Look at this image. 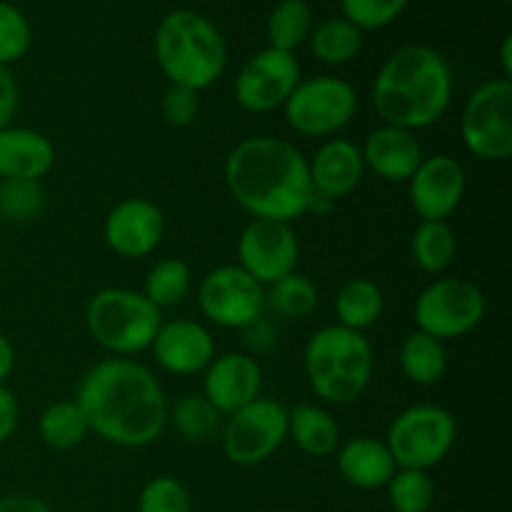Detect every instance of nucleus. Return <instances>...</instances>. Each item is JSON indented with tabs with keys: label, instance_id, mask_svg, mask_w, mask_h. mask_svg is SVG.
<instances>
[{
	"label": "nucleus",
	"instance_id": "1",
	"mask_svg": "<svg viewBox=\"0 0 512 512\" xmlns=\"http://www.w3.org/2000/svg\"><path fill=\"white\" fill-rule=\"evenodd\" d=\"M75 400L90 433L115 448H148L168 428L170 403L160 380L133 358H105L83 375Z\"/></svg>",
	"mask_w": 512,
	"mask_h": 512
},
{
	"label": "nucleus",
	"instance_id": "2",
	"mask_svg": "<svg viewBox=\"0 0 512 512\" xmlns=\"http://www.w3.org/2000/svg\"><path fill=\"white\" fill-rule=\"evenodd\" d=\"M223 180L235 203L255 220L293 225L313 210L308 158L285 138L253 135L240 140L225 158Z\"/></svg>",
	"mask_w": 512,
	"mask_h": 512
},
{
	"label": "nucleus",
	"instance_id": "3",
	"mask_svg": "<svg viewBox=\"0 0 512 512\" xmlns=\"http://www.w3.org/2000/svg\"><path fill=\"white\" fill-rule=\"evenodd\" d=\"M453 68L430 45H403L385 58L373 80L378 118L395 128H430L453 103Z\"/></svg>",
	"mask_w": 512,
	"mask_h": 512
},
{
	"label": "nucleus",
	"instance_id": "4",
	"mask_svg": "<svg viewBox=\"0 0 512 512\" xmlns=\"http://www.w3.org/2000/svg\"><path fill=\"white\" fill-rule=\"evenodd\" d=\"M153 53L170 85L195 93L213 88L228 65V45L218 25L188 8L170 10L160 18L153 35Z\"/></svg>",
	"mask_w": 512,
	"mask_h": 512
},
{
	"label": "nucleus",
	"instance_id": "5",
	"mask_svg": "<svg viewBox=\"0 0 512 512\" xmlns=\"http://www.w3.org/2000/svg\"><path fill=\"white\" fill-rule=\"evenodd\" d=\"M303 370L310 390L328 405H350L363 398L375 370L373 345L365 333L323 325L303 350Z\"/></svg>",
	"mask_w": 512,
	"mask_h": 512
},
{
	"label": "nucleus",
	"instance_id": "6",
	"mask_svg": "<svg viewBox=\"0 0 512 512\" xmlns=\"http://www.w3.org/2000/svg\"><path fill=\"white\" fill-rule=\"evenodd\" d=\"M163 325V310L140 290L103 288L85 305L88 335L110 358H133L153 345Z\"/></svg>",
	"mask_w": 512,
	"mask_h": 512
},
{
	"label": "nucleus",
	"instance_id": "7",
	"mask_svg": "<svg viewBox=\"0 0 512 512\" xmlns=\"http://www.w3.org/2000/svg\"><path fill=\"white\" fill-rule=\"evenodd\" d=\"M458 440V420L448 408L418 403L400 410L388 425L385 445L398 468L433 470L443 463Z\"/></svg>",
	"mask_w": 512,
	"mask_h": 512
},
{
	"label": "nucleus",
	"instance_id": "8",
	"mask_svg": "<svg viewBox=\"0 0 512 512\" xmlns=\"http://www.w3.org/2000/svg\"><path fill=\"white\" fill-rule=\"evenodd\" d=\"M358 113V90L338 75L300 80L283 105V118L293 133L305 138H335Z\"/></svg>",
	"mask_w": 512,
	"mask_h": 512
},
{
	"label": "nucleus",
	"instance_id": "9",
	"mask_svg": "<svg viewBox=\"0 0 512 512\" xmlns=\"http://www.w3.org/2000/svg\"><path fill=\"white\" fill-rule=\"evenodd\" d=\"M460 140L473 158L505 163L512 155V80L490 78L468 95L460 113Z\"/></svg>",
	"mask_w": 512,
	"mask_h": 512
},
{
	"label": "nucleus",
	"instance_id": "10",
	"mask_svg": "<svg viewBox=\"0 0 512 512\" xmlns=\"http://www.w3.org/2000/svg\"><path fill=\"white\" fill-rule=\"evenodd\" d=\"M488 313L485 293L465 278H435L415 298L413 318L420 333L448 340L473 333Z\"/></svg>",
	"mask_w": 512,
	"mask_h": 512
},
{
	"label": "nucleus",
	"instance_id": "11",
	"mask_svg": "<svg viewBox=\"0 0 512 512\" xmlns=\"http://www.w3.org/2000/svg\"><path fill=\"white\" fill-rule=\"evenodd\" d=\"M288 440V408L273 398H255L225 415L220 430L223 455L238 468H253L273 458Z\"/></svg>",
	"mask_w": 512,
	"mask_h": 512
},
{
	"label": "nucleus",
	"instance_id": "12",
	"mask_svg": "<svg viewBox=\"0 0 512 512\" xmlns=\"http://www.w3.org/2000/svg\"><path fill=\"white\" fill-rule=\"evenodd\" d=\"M198 308L208 323L245 330L265 313V288L240 265H218L198 285Z\"/></svg>",
	"mask_w": 512,
	"mask_h": 512
},
{
	"label": "nucleus",
	"instance_id": "13",
	"mask_svg": "<svg viewBox=\"0 0 512 512\" xmlns=\"http://www.w3.org/2000/svg\"><path fill=\"white\" fill-rule=\"evenodd\" d=\"M300 63L295 53L263 48L245 60L233 83L235 103L248 113H273L283 108L285 100L300 83Z\"/></svg>",
	"mask_w": 512,
	"mask_h": 512
},
{
	"label": "nucleus",
	"instance_id": "14",
	"mask_svg": "<svg viewBox=\"0 0 512 512\" xmlns=\"http://www.w3.org/2000/svg\"><path fill=\"white\" fill-rule=\"evenodd\" d=\"M300 240L293 225L250 220L238 238V265L263 288L298 270Z\"/></svg>",
	"mask_w": 512,
	"mask_h": 512
},
{
	"label": "nucleus",
	"instance_id": "15",
	"mask_svg": "<svg viewBox=\"0 0 512 512\" xmlns=\"http://www.w3.org/2000/svg\"><path fill=\"white\" fill-rule=\"evenodd\" d=\"M165 235V215L153 200L123 198L103 220V240L118 258L140 260L160 248Z\"/></svg>",
	"mask_w": 512,
	"mask_h": 512
},
{
	"label": "nucleus",
	"instance_id": "16",
	"mask_svg": "<svg viewBox=\"0 0 512 512\" xmlns=\"http://www.w3.org/2000/svg\"><path fill=\"white\" fill-rule=\"evenodd\" d=\"M468 193V173L450 155H425L408 180L410 205L420 220H448Z\"/></svg>",
	"mask_w": 512,
	"mask_h": 512
},
{
	"label": "nucleus",
	"instance_id": "17",
	"mask_svg": "<svg viewBox=\"0 0 512 512\" xmlns=\"http://www.w3.org/2000/svg\"><path fill=\"white\" fill-rule=\"evenodd\" d=\"M263 393V368L250 353L215 355L213 363L203 370V398L218 413L230 415L243 405L253 403Z\"/></svg>",
	"mask_w": 512,
	"mask_h": 512
},
{
	"label": "nucleus",
	"instance_id": "18",
	"mask_svg": "<svg viewBox=\"0 0 512 512\" xmlns=\"http://www.w3.org/2000/svg\"><path fill=\"white\" fill-rule=\"evenodd\" d=\"M155 363L170 375L190 378V375H203V370L215 358V340L208 325L190 318H175L160 325L153 345Z\"/></svg>",
	"mask_w": 512,
	"mask_h": 512
},
{
	"label": "nucleus",
	"instance_id": "19",
	"mask_svg": "<svg viewBox=\"0 0 512 512\" xmlns=\"http://www.w3.org/2000/svg\"><path fill=\"white\" fill-rule=\"evenodd\" d=\"M308 170L315 195L328 203L353 195L368 173L360 145L345 138L325 140L313 158H308Z\"/></svg>",
	"mask_w": 512,
	"mask_h": 512
},
{
	"label": "nucleus",
	"instance_id": "20",
	"mask_svg": "<svg viewBox=\"0 0 512 512\" xmlns=\"http://www.w3.org/2000/svg\"><path fill=\"white\" fill-rule=\"evenodd\" d=\"M365 170L378 175L385 183H408L425 153L418 135L413 130L395 128V125H378L370 130L365 143L360 145Z\"/></svg>",
	"mask_w": 512,
	"mask_h": 512
},
{
	"label": "nucleus",
	"instance_id": "21",
	"mask_svg": "<svg viewBox=\"0 0 512 512\" xmlns=\"http://www.w3.org/2000/svg\"><path fill=\"white\" fill-rule=\"evenodd\" d=\"M55 145L40 130L8 125L0 130V178L43 180L53 170Z\"/></svg>",
	"mask_w": 512,
	"mask_h": 512
},
{
	"label": "nucleus",
	"instance_id": "22",
	"mask_svg": "<svg viewBox=\"0 0 512 512\" xmlns=\"http://www.w3.org/2000/svg\"><path fill=\"white\" fill-rule=\"evenodd\" d=\"M335 453H338L340 478L358 490L385 488L398 470L385 440L368 438V435L350 438Z\"/></svg>",
	"mask_w": 512,
	"mask_h": 512
},
{
	"label": "nucleus",
	"instance_id": "23",
	"mask_svg": "<svg viewBox=\"0 0 512 512\" xmlns=\"http://www.w3.org/2000/svg\"><path fill=\"white\" fill-rule=\"evenodd\" d=\"M288 440L308 458H328L340 448V425L323 405L298 403L288 408Z\"/></svg>",
	"mask_w": 512,
	"mask_h": 512
},
{
	"label": "nucleus",
	"instance_id": "24",
	"mask_svg": "<svg viewBox=\"0 0 512 512\" xmlns=\"http://www.w3.org/2000/svg\"><path fill=\"white\" fill-rule=\"evenodd\" d=\"M398 360L405 378L413 385H420V388L438 385L445 378L450 365L448 348H445L443 340L430 338L428 333H420V330H415L403 340Z\"/></svg>",
	"mask_w": 512,
	"mask_h": 512
},
{
	"label": "nucleus",
	"instance_id": "25",
	"mask_svg": "<svg viewBox=\"0 0 512 512\" xmlns=\"http://www.w3.org/2000/svg\"><path fill=\"white\" fill-rule=\"evenodd\" d=\"M385 298L383 290L368 278H350L348 283L340 285L335 293V315L338 325L365 333L383 318Z\"/></svg>",
	"mask_w": 512,
	"mask_h": 512
},
{
	"label": "nucleus",
	"instance_id": "26",
	"mask_svg": "<svg viewBox=\"0 0 512 512\" xmlns=\"http://www.w3.org/2000/svg\"><path fill=\"white\" fill-rule=\"evenodd\" d=\"M413 263L428 275H443L458 255V238L448 220H420L410 238Z\"/></svg>",
	"mask_w": 512,
	"mask_h": 512
},
{
	"label": "nucleus",
	"instance_id": "27",
	"mask_svg": "<svg viewBox=\"0 0 512 512\" xmlns=\"http://www.w3.org/2000/svg\"><path fill=\"white\" fill-rule=\"evenodd\" d=\"M38 435L43 445H48L50 450H60V453L83 445L90 435V425L78 400L50 403L38 418Z\"/></svg>",
	"mask_w": 512,
	"mask_h": 512
},
{
	"label": "nucleus",
	"instance_id": "28",
	"mask_svg": "<svg viewBox=\"0 0 512 512\" xmlns=\"http://www.w3.org/2000/svg\"><path fill=\"white\" fill-rule=\"evenodd\" d=\"M310 53L323 65H345L363 50V30L345 18H330L310 30Z\"/></svg>",
	"mask_w": 512,
	"mask_h": 512
},
{
	"label": "nucleus",
	"instance_id": "29",
	"mask_svg": "<svg viewBox=\"0 0 512 512\" xmlns=\"http://www.w3.org/2000/svg\"><path fill=\"white\" fill-rule=\"evenodd\" d=\"M313 30V8L308 0H280L268 15V45L285 53H295L303 43H308Z\"/></svg>",
	"mask_w": 512,
	"mask_h": 512
},
{
	"label": "nucleus",
	"instance_id": "30",
	"mask_svg": "<svg viewBox=\"0 0 512 512\" xmlns=\"http://www.w3.org/2000/svg\"><path fill=\"white\" fill-rule=\"evenodd\" d=\"M318 305V285L298 270L265 288V308H273V313H278L280 318L305 320L318 310Z\"/></svg>",
	"mask_w": 512,
	"mask_h": 512
},
{
	"label": "nucleus",
	"instance_id": "31",
	"mask_svg": "<svg viewBox=\"0 0 512 512\" xmlns=\"http://www.w3.org/2000/svg\"><path fill=\"white\" fill-rule=\"evenodd\" d=\"M193 288V270L185 260L165 258L158 260L145 275V285L140 293L150 300L158 310L175 308L183 303Z\"/></svg>",
	"mask_w": 512,
	"mask_h": 512
},
{
	"label": "nucleus",
	"instance_id": "32",
	"mask_svg": "<svg viewBox=\"0 0 512 512\" xmlns=\"http://www.w3.org/2000/svg\"><path fill=\"white\" fill-rule=\"evenodd\" d=\"M168 420H173L175 430L183 435L188 443H210L213 438H220L225 415L218 413L208 400L200 393L183 395L178 403L170 408Z\"/></svg>",
	"mask_w": 512,
	"mask_h": 512
},
{
	"label": "nucleus",
	"instance_id": "33",
	"mask_svg": "<svg viewBox=\"0 0 512 512\" xmlns=\"http://www.w3.org/2000/svg\"><path fill=\"white\" fill-rule=\"evenodd\" d=\"M395 512H430L435 503V483L428 470L398 468L385 485Z\"/></svg>",
	"mask_w": 512,
	"mask_h": 512
},
{
	"label": "nucleus",
	"instance_id": "34",
	"mask_svg": "<svg viewBox=\"0 0 512 512\" xmlns=\"http://www.w3.org/2000/svg\"><path fill=\"white\" fill-rule=\"evenodd\" d=\"M45 205L40 180H3L0 185V215L10 220H35Z\"/></svg>",
	"mask_w": 512,
	"mask_h": 512
},
{
	"label": "nucleus",
	"instance_id": "35",
	"mask_svg": "<svg viewBox=\"0 0 512 512\" xmlns=\"http://www.w3.org/2000/svg\"><path fill=\"white\" fill-rule=\"evenodd\" d=\"M33 43V28L30 20L13 3L0 0V65L10 68L18 63Z\"/></svg>",
	"mask_w": 512,
	"mask_h": 512
},
{
	"label": "nucleus",
	"instance_id": "36",
	"mask_svg": "<svg viewBox=\"0 0 512 512\" xmlns=\"http://www.w3.org/2000/svg\"><path fill=\"white\" fill-rule=\"evenodd\" d=\"M138 512H193V498L178 478L158 475L140 490Z\"/></svg>",
	"mask_w": 512,
	"mask_h": 512
},
{
	"label": "nucleus",
	"instance_id": "37",
	"mask_svg": "<svg viewBox=\"0 0 512 512\" xmlns=\"http://www.w3.org/2000/svg\"><path fill=\"white\" fill-rule=\"evenodd\" d=\"M410 0H340V10L358 30H383L400 18Z\"/></svg>",
	"mask_w": 512,
	"mask_h": 512
},
{
	"label": "nucleus",
	"instance_id": "38",
	"mask_svg": "<svg viewBox=\"0 0 512 512\" xmlns=\"http://www.w3.org/2000/svg\"><path fill=\"white\" fill-rule=\"evenodd\" d=\"M160 113L163 120L173 128H188L200 115V93L180 85H168L160 100Z\"/></svg>",
	"mask_w": 512,
	"mask_h": 512
},
{
	"label": "nucleus",
	"instance_id": "39",
	"mask_svg": "<svg viewBox=\"0 0 512 512\" xmlns=\"http://www.w3.org/2000/svg\"><path fill=\"white\" fill-rule=\"evenodd\" d=\"M18 100H20L18 80H15V75L10 73V68L0 65V130L10 125L15 110H18Z\"/></svg>",
	"mask_w": 512,
	"mask_h": 512
},
{
	"label": "nucleus",
	"instance_id": "40",
	"mask_svg": "<svg viewBox=\"0 0 512 512\" xmlns=\"http://www.w3.org/2000/svg\"><path fill=\"white\" fill-rule=\"evenodd\" d=\"M20 423V405L8 385H0V445L8 443Z\"/></svg>",
	"mask_w": 512,
	"mask_h": 512
},
{
	"label": "nucleus",
	"instance_id": "41",
	"mask_svg": "<svg viewBox=\"0 0 512 512\" xmlns=\"http://www.w3.org/2000/svg\"><path fill=\"white\" fill-rule=\"evenodd\" d=\"M243 333H245V348H248V353L253 355V358L258 353H268V350L275 345V330L270 328L263 318L255 320L253 325H248Z\"/></svg>",
	"mask_w": 512,
	"mask_h": 512
},
{
	"label": "nucleus",
	"instance_id": "42",
	"mask_svg": "<svg viewBox=\"0 0 512 512\" xmlns=\"http://www.w3.org/2000/svg\"><path fill=\"white\" fill-rule=\"evenodd\" d=\"M0 512H53V508L35 495L13 493L0 498Z\"/></svg>",
	"mask_w": 512,
	"mask_h": 512
},
{
	"label": "nucleus",
	"instance_id": "43",
	"mask_svg": "<svg viewBox=\"0 0 512 512\" xmlns=\"http://www.w3.org/2000/svg\"><path fill=\"white\" fill-rule=\"evenodd\" d=\"M13 370H15V345L8 335L0 333V385H5V380L10 378Z\"/></svg>",
	"mask_w": 512,
	"mask_h": 512
},
{
	"label": "nucleus",
	"instance_id": "44",
	"mask_svg": "<svg viewBox=\"0 0 512 512\" xmlns=\"http://www.w3.org/2000/svg\"><path fill=\"white\" fill-rule=\"evenodd\" d=\"M500 65H503V78L512 80V35H505L500 43Z\"/></svg>",
	"mask_w": 512,
	"mask_h": 512
},
{
	"label": "nucleus",
	"instance_id": "45",
	"mask_svg": "<svg viewBox=\"0 0 512 512\" xmlns=\"http://www.w3.org/2000/svg\"><path fill=\"white\" fill-rule=\"evenodd\" d=\"M430 512H435V510H430Z\"/></svg>",
	"mask_w": 512,
	"mask_h": 512
}]
</instances>
